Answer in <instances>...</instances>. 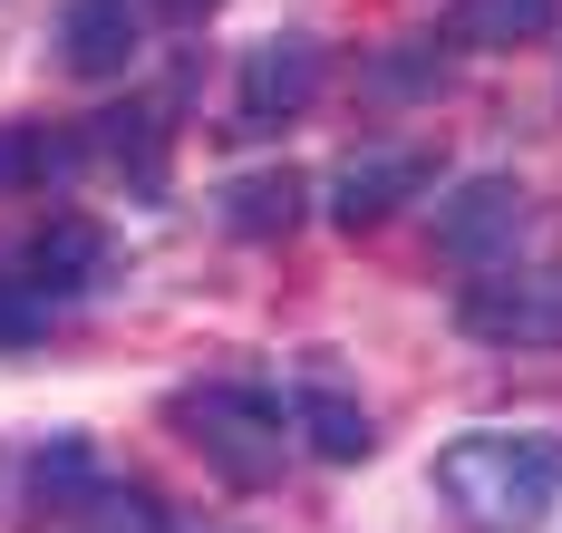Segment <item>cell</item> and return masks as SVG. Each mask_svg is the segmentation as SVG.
I'll return each instance as SVG.
<instances>
[{
  "mask_svg": "<svg viewBox=\"0 0 562 533\" xmlns=\"http://www.w3.org/2000/svg\"><path fill=\"white\" fill-rule=\"evenodd\" d=\"M437 495L465 514V533H533L562 504V436L475 427L437 456Z\"/></svg>",
  "mask_w": 562,
  "mask_h": 533,
  "instance_id": "6da1fadb",
  "label": "cell"
},
{
  "mask_svg": "<svg viewBox=\"0 0 562 533\" xmlns=\"http://www.w3.org/2000/svg\"><path fill=\"white\" fill-rule=\"evenodd\" d=\"M175 427L224 485H272L291 456V408L272 388H243V378H204V388H175Z\"/></svg>",
  "mask_w": 562,
  "mask_h": 533,
  "instance_id": "7a4b0ae2",
  "label": "cell"
},
{
  "mask_svg": "<svg viewBox=\"0 0 562 533\" xmlns=\"http://www.w3.org/2000/svg\"><path fill=\"white\" fill-rule=\"evenodd\" d=\"M456 330L485 340V350H562V262L524 272V262H495L456 292Z\"/></svg>",
  "mask_w": 562,
  "mask_h": 533,
  "instance_id": "3957f363",
  "label": "cell"
},
{
  "mask_svg": "<svg viewBox=\"0 0 562 533\" xmlns=\"http://www.w3.org/2000/svg\"><path fill=\"white\" fill-rule=\"evenodd\" d=\"M311 98H321V39H301V30H272V39H252V49H243L233 136H272V126H291Z\"/></svg>",
  "mask_w": 562,
  "mask_h": 533,
  "instance_id": "277c9868",
  "label": "cell"
},
{
  "mask_svg": "<svg viewBox=\"0 0 562 533\" xmlns=\"http://www.w3.org/2000/svg\"><path fill=\"white\" fill-rule=\"evenodd\" d=\"M524 224H533V204H524L514 175H465L447 204H437V252L465 262V272H495V262H514Z\"/></svg>",
  "mask_w": 562,
  "mask_h": 533,
  "instance_id": "5b68a950",
  "label": "cell"
},
{
  "mask_svg": "<svg viewBox=\"0 0 562 533\" xmlns=\"http://www.w3.org/2000/svg\"><path fill=\"white\" fill-rule=\"evenodd\" d=\"M58 59L88 88L126 78L146 59V0H58Z\"/></svg>",
  "mask_w": 562,
  "mask_h": 533,
  "instance_id": "8992f818",
  "label": "cell"
},
{
  "mask_svg": "<svg viewBox=\"0 0 562 533\" xmlns=\"http://www.w3.org/2000/svg\"><path fill=\"white\" fill-rule=\"evenodd\" d=\"M427 184H437V156H427V146H359L330 175V214L359 234V224H389L397 204H417Z\"/></svg>",
  "mask_w": 562,
  "mask_h": 533,
  "instance_id": "52a82bcc",
  "label": "cell"
},
{
  "mask_svg": "<svg viewBox=\"0 0 562 533\" xmlns=\"http://www.w3.org/2000/svg\"><path fill=\"white\" fill-rule=\"evenodd\" d=\"M291 436H311V456H330V466L379 456V417L359 408L349 388H330V378H301L291 388Z\"/></svg>",
  "mask_w": 562,
  "mask_h": 533,
  "instance_id": "ba28073f",
  "label": "cell"
},
{
  "mask_svg": "<svg viewBox=\"0 0 562 533\" xmlns=\"http://www.w3.org/2000/svg\"><path fill=\"white\" fill-rule=\"evenodd\" d=\"M20 272H30L49 300L98 292V282H108V234H98V224H78V214H58V224H40V234L20 242Z\"/></svg>",
  "mask_w": 562,
  "mask_h": 533,
  "instance_id": "9c48e42d",
  "label": "cell"
},
{
  "mask_svg": "<svg viewBox=\"0 0 562 533\" xmlns=\"http://www.w3.org/2000/svg\"><path fill=\"white\" fill-rule=\"evenodd\" d=\"M562 20V0H447V49H524Z\"/></svg>",
  "mask_w": 562,
  "mask_h": 533,
  "instance_id": "30bf717a",
  "label": "cell"
},
{
  "mask_svg": "<svg viewBox=\"0 0 562 533\" xmlns=\"http://www.w3.org/2000/svg\"><path fill=\"white\" fill-rule=\"evenodd\" d=\"M88 146L78 136H49V126H30V117H0V194H40L49 175H68Z\"/></svg>",
  "mask_w": 562,
  "mask_h": 533,
  "instance_id": "8fae6325",
  "label": "cell"
},
{
  "mask_svg": "<svg viewBox=\"0 0 562 533\" xmlns=\"http://www.w3.org/2000/svg\"><path fill=\"white\" fill-rule=\"evenodd\" d=\"M224 224L233 234H291V224H301V175H291V166H272V175H233L224 184Z\"/></svg>",
  "mask_w": 562,
  "mask_h": 533,
  "instance_id": "7c38bea8",
  "label": "cell"
},
{
  "mask_svg": "<svg viewBox=\"0 0 562 533\" xmlns=\"http://www.w3.org/2000/svg\"><path fill=\"white\" fill-rule=\"evenodd\" d=\"M58 320V300L30 282V272H0V350H40Z\"/></svg>",
  "mask_w": 562,
  "mask_h": 533,
  "instance_id": "4fadbf2b",
  "label": "cell"
},
{
  "mask_svg": "<svg viewBox=\"0 0 562 533\" xmlns=\"http://www.w3.org/2000/svg\"><path fill=\"white\" fill-rule=\"evenodd\" d=\"M166 10H204V0H166Z\"/></svg>",
  "mask_w": 562,
  "mask_h": 533,
  "instance_id": "5bb4252c",
  "label": "cell"
}]
</instances>
